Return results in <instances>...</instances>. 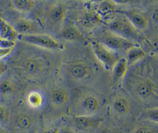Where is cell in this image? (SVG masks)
<instances>
[{"mask_svg":"<svg viewBox=\"0 0 158 133\" xmlns=\"http://www.w3.org/2000/svg\"><path fill=\"white\" fill-rule=\"evenodd\" d=\"M14 28L18 34L27 35L33 27L32 22L26 19H21L17 20L13 25Z\"/></svg>","mask_w":158,"mask_h":133,"instance_id":"23","label":"cell"},{"mask_svg":"<svg viewBox=\"0 0 158 133\" xmlns=\"http://www.w3.org/2000/svg\"><path fill=\"white\" fill-rule=\"evenodd\" d=\"M91 6L99 14L102 21L105 22L112 18L119 11L116 3L114 1H102L95 2Z\"/></svg>","mask_w":158,"mask_h":133,"instance_id":"15","label":"cell"},{"mask_svg":"<svg viewBox=\"0 0 158 133\" xmlns=\"http://www.w3.org/2000/svg\"><path fill=\"white\" fill-rule=\"evenodd\" d=\"M153 19L155 21V22L158 25V9L154 12L153 15Z\"/></svg>","mask_w":158,"mask_h":133,"instance_id":"35","label":"cell"},{"mask_svg":"<svg viewBox=\"0 0 158 133\" xmlns=\"http://www.w3.org/2000/svg\"><path fill=\"white\" fill-rule=\"evenodd\" d=\"M16 125L21 129L26 130L31 126L33 120L31 117L27 114H21L16 118Z\"/></svg>","mask_w":158,"mask_h":133,"instance_id":"27","label":"cell"},{"mask_svg":"<svg viewBox=\"0 0 158 133\" xmlns=\"http://www.w3.org/2000/svg\"><path fill=\"white\" fill-rule=\"evenodd\" d=\"M51 102L56 108H63L69 103L70 96L69 91L64 87H59L52 90L50 95Z\"/></svg>","mask_w":158,"mask_h":133,"instance_id":"18","label":"cell"},{"mask_svg":"<svg viewBox=\"0 0 158 133\" xmlns=\"http://www.w3.org/2000/svg\"><path fill=\"white\" fill-rule=\"evenodd\" d=\"M118 12L123 14L139 32H146L149 28V19L141 11L137 9H127L119 10Z\"/></svg>","mask_w":158,"mask_h":133,"instance_id":"11","label":"cell"},{"mask_svg":"<svg viewBox=\"0 0 158 133\" xmlns=\"http://www.w3.org/2000/svg\"><path fill=\"white\" fill-rule=\"evenodd\" d=\"M90 44L93 53L97 60L106 71L110 72L120 58L119 54L94 40L92 39L90 41Z\"/></svg>","mask_w":158,"mask_h":133,"instance_id":"6","label":"cell"},{"mask_svg":"<svg viewBox=\"0 0 158 133\" xmlns=\"http://www.w3.org/2000/svg\"><path fill=\"white\" fill-rule=\"evenodd\" d=\"M67 14L65 7L61 3L57 2L51 6L49 12V20L53 25L60 28L62 26Z\"/></svg>","mask_w":158,"mask_h":133,"instance_id":"17","label":"cell"},{"mask_svg":"<svg viewBox=\"0 0 158 133\" xmlns=\"http://www.w3.org/2000/svg\"><path fill=\"white\" fill-rule=\"evenodd\" d=\"M73 128L79 133L86 132L97 129L104 121V118L98 114L91 116H73Z\"/></svg>","mask_w":158,"mask_h":133,"instance_id":"10","label":"cell"},{"mask_svg":"<svg viewBox=\"0 0 158 133\" xmlns=\"http://www.w3.org/2000/svg\"><path fill=\"white\" fill-rule=\"evenodd\" d=\"M106 28L115 34L136 44L139 45L142 35L121 13H117L112 18L106 22Z\"/></svg>","mask_w":158,"mask_h":133,"instance_id":"4","label":"cell"},{"mask_svg":"<svg viewBox=\"0 0 158 133\" xmlns=\"http://www.w3.org/2000/svg\"><path fill=\"white\" fill-rule=\"evenodd\" d=\"M94 40L113 51L119 54H125L132 46L136 44L115 34L108 29L98 30L94 34Z\"/></svg>","mask_w":158,"mask_h":133,"instance_id":"5","label":"cell"},{"mask_svg":"<svg viewBox=\"0 0 158 133\" xmlns=\"http://www.w3.org/2000/svg\"><path fill=\"white\" fill-rule=\"evenodd\" d=\"M61 36L68 41H81L85 40L81 30L73 22L67 23L61 28Z\"/></svg>","mask_w":158,"mask_h":133,"instance_id":"16","label":"cell"},{"mask_svg":"<svg viewBox=\"0 0 158 133\" xmlns=\"http://www.w3.org/2000/svg\"><path fill=\"white\" fill-rule=\"evenodd\" d=\"M104 96L100 93L85 87H79L73 95L71 111L73 116H91L98 114L105 104Z\"/></svg>","mask_w":158,"mask_h":133,"instance_id":"2","label":"cell"},{"mask_svg":"<svg viewBox=\"0 0 158 133\" xmlns=\"http://www.w3.org/2000/svg\"><path fill=\"white\" fill-rule=\"evenodd\" d=\"M8 66L6 64L3 62L0 61V78L4 74V72L7 71Z\"/></svg>","mask_w":158,"mask_h":133,"instance_id":"33","label":"cell"},{"mask_svg":"<svg viewBox=\"0 0 158 133\" xmlns=\"http://www.w3.org/2000/svg\"><path fill=\"white\" fill-rule=\"evenodd\" d=\"M49 67L48 61L43 56H34L27 60L23 66L25 74L30 77L39 76Z\"/></svg>","mask_w":158,"mask_h":133,"instance_id":"12","label":"cell"},{"mask_svg":"<svg viewBox=\"0 0 158 133\" xmlns=\"http://www.w3.org/2000/svg\"><path fill=\"white\" fill-rule=\"evenodd\" d=\"M132 133H158V124L141 120Z\"/></svg>","mask_w":158,"mask_h":133,"instance_id":"21","label":"cell"},{"mask_svg":"<svg viewBox=\"0 0 158 133\" xmlns=\"http://www.w3.org/2000/svg\"><path fill=\"white\" fill-rule=\"evenodd\" d=\"M20 40L25 43L49 50L57 51L64 48L62 43L48 34L29 33L21 35Z\"/></svg>","mask_w":158,"mask_h":133,"instance_id":"8","label":"cell"},{"mask_svg":"<svg viewBox=\"0 0 158 133\" xmlns=\"http://www.w3.org/2000/svg\"><path fill=\"white\" fill-rule=\"evenodd\" d=\"M125 92L146 109L158 107V81L148 72H127L122 84Z\"/></svg>","mask_w":158,"mask_h":133,"instance_id":"1","label":"cell"},{"mask_svg":"<svg viewBox=\"0 0 158 133\" xmlns=\"http://www.w3.org/2000/svg\"><path fill=\"white\" fill-rule=\"evenodd\" d=\"M96 129L97 133H119L116 127L110 123L104 122V121Z\"/></svg>","mask_w":158,"mask_h":133,"instance_id":"28","label":"cell"},{"mask_svg":"<svg viewBox=\"0 0 158 133\" xmlns=\"http://www.w3.org/2000/svg\"><path fill=\"white\" fill-rule=\"evenodd\" d=\"M139 45L146 53L158 56V30H152L142 35Z\"/></svg>","mask_w":158,"mask_h":133,"instance_id":"14","label":"cell"},{"mask_svg":"<svg viewBox=\"0 0 158 133\" xmlns=\"http://www.w3.org/2000/svg\"><path fill=\"white\" fill-rule=\"evenodd\" d=\"M67 77L73 83L80 85L91 83L99 73L97 65L85 58H77L64 64Z\"/></svg>","mask_w":158,"mask_h":133,"instance_id":"3","label":"cell"},{"mask_svg":"<svg viewBox=\"0 0 158 133\" xmlns=\"http://www.w3.org/2000/svg\"><path fill=\"white\" fill-rule=\"evenodd\" d=\"M27 103L29 106L33 108L41 107L44 101L43 95L38 91H31L27 96Z\"/></svg>","mask_w":158,"mask_h":133,"instance_id":"22","label":"cell"},{"mask_svg":"<svg viewBox=\"0 0 158 133\" xmlns=\"http://www.w3.org/2000/svg\"><path fill=\"white\" fill-rule=\"evenodd\" d=\"M57 133H79L73 127L69 126H63L58 129Z\"/></svg>","mask_w":158,"mask_h":133,"instance_id":"30","label":"cell"},{"mask_svg":"<svg viewBox=\"0 0 158 133\" xmlns=\"http://www.w3.org/2000/svg\"><path fill=\"white\" fill-rule=\"evenodd\" d=\"M17 37L18 33L13 26L4 19L0 18V38L15 41Z\"/></svg>","mask_w":158,"mask_h":133,"instance_id":"20","label":"cell"},{"mask_svg":"<svg viewBox=\"0 0 158 133\" xmlns=\"http://www.w3.org/2000/svg\"><path fill=\"white\" fill-rule=\"evenodd\" d=\"M13 6L20 12H27L34 7L35 2L31 0H14L12 1Z\"/></svg>","mask_w":158,"mask_h":133,"instance_id":"25","label":"cell"},{"mask_svg":"<svg viewBox=\"0 0 158 133\" xmlns=\"http://www.w3.org/2000/svg\"><path fill=\"white\" fill-rule=\"evenodd\" d=\"M15 45V41L6 40V39H0V48L4 49H12Z\"/></svg>","mask_w":158,"mask_h":133,"instance_id":"29","label":"cell"},{"mask_svg":"<svg viewBox=\"0 0 158 133\" xmlns=\"http://www.w3.org/2000/svg\"><path fill=\"white\" fill-rule=\"evenodd\" d=\"M0 133H2V132H1V131H0Z\"/></svg>","mask_w":158,"mask_h":133,"instance_id":"36","label":"cell"},{"mask_svg":"<svg viewBox=\"0 0 158 133\" xmlns=\"http://www.w3.org/2000/svg\"><path fill=\"white\" fill-rule=\"evenodd\" d=\"M146 54V52L139 45H136L130 48L124 56L128 68L139 63L145 58Z\"/></svg>","mask_w":158,"mask_h":133,"instance_id":"19","label":"cell"},{"mask_svg":"<svg viewBox=\"0 0 158 133\" xmlns=\"http://www.w3.org/2000/svg\"><path fill=\"white\" fill-rule=\"evenodd\" d=\"M12 49H4L0 48V59L8 56L12 51Z\"/></svg>","mask_w":158,"mask_h":133,"instance_id":"32","label":"cell"},{"mask_svg":"<svg viewBox=\"0 0 158 133\" xmlns=\"http://www.w3.org/2000/svg\"><path fill=\"white\" fill-rule=\"evenodd\" d=\"M0 39H1V38H0Z\"/></svg>","mask_w":158,"mask_h":133,"instance_id":"37","label":"cell"},{"mask_svg":"<svg viewBox=\"0 0 158 133\" xmlns=\"http://www.w3.org/2000/svg\"><path fill=\"white\" fill-rule=\"evenodd\" d=\"M102 22V18L91 6L83 10L77 18L78 25L87 32H91L96 29Z\"/></svg>","mask_w":158,"mask_h":133,"instance_id":"9","label":"cell"},{"mask_svg":"<svg viewBox=\"0 0 158 133\" xmlns=\"http://www.w3.org/2000/svg\"><path fill=\"white\" fill-rule=\"evenodd\" d=\"M7 117V111L5 108L0 105V124H3L6 120Z\"/></svg>","mask_w":158,"mask_h":133,"instance_id":"31","label":"cell"},{"mask_svg":"<svg viewBox=\"0 0 158 133\" xmlns=\"http://www.w3.org/2000/svg\"><path fill=\"white\" fill-rule=\"evenodd\" d=\"M14 90L12 82L7 79L0 78V95L7 97L11 95Z\"/></svg>","mask_w":158,"mask_h":133,"instance_id":"26","label":"cell"},{"mask_svg":"<svg viewBox=\"0 0 158 133\" xmlns=\"http://www.w3.org/2000/svg\"><path fill=\"white\" fill-rule=\"evenodd\" d=\"M128 69V67L125 57L120 58L110 71V87L112 90H117L122 86Z\"/></svg>","mask_w":158,"mask_h":133,"instance_id":"13","label":"cell"},{"mask_svg":"<svg viewBox=\"0 0 158 133\" xmlns=\"http://www.w3.org/2000/svg\"><path fill=\"white\" fill-rule=\"evenodd\" d=\"M58 129H54V128H48L44 129L41 133H57Z\"/></svg>","mask_w":158,"mask_h":133,"instance_id":"34","label":"cell"},{"mask_svg":"<svg viewBox=\"0 0 158 133\" xmlns=\"http://www.w3.org/2000/svg\"><path fill=\"white\" fill-rule=\"evenodd\" d=\"M140 119L158 124V107L144 109L140 114Z\"/></svg>","mask_w":158,"mask_h":133,"instance_id":"24","label":"cell"},{"mask_svg":"<svg viewBox=\"0 0 158 133\" xmlns=\"http://www.w3.org/2000/svg\"><path fill=\"white\" fill-rule=\"evenodd\" d=\"M132 107L130 97L125 92H118L111 98L109 111L111 116L118 119H123L130 114Z\"/></svg>","mask_w":158,"mask_h":133,"instance_id":"7","label":"cell"}]
</instances>
